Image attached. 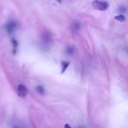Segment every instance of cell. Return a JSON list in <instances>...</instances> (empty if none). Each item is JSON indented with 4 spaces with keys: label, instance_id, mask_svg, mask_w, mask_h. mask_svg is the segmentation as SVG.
I'll return each instance as SVG.
<instances>
[{
    "label": "cell",
    "instance_id": "277c9868",
    "mask_svg": "<svg viewBox=\"0 0 128 128\" xmlns=\"http://www.w3.org/2000/svg\"><path fill=\"white\" fill-rule=\"evenodd\" d=\"M68 65H70V62H62V74H63L64 72L66 71L67 68H68Z\"/></svg>",
    "mask_w": 128,
    "mask_h": 128
},
{
    "label": "cell",
    "instance_id": "3957f363",
    "mask_svg": "<svg viewBox=\"0 0 128 128\" xmlns=\"http://www.w3.org/2000/svg\"><path fill=\"white\" fill-rule=\"evenodd\" d=\"M17 27V23L15 21H9L6 24V30L9 34H12V32H14L15 29Z\"/></svg>",
    "mask_w": 128,
    "mask_h": 128
},
{
    "label": "cell",
    "instance_id": "ba28073f",
    "mask_svg": "<svg viewBox=\"0 0 128 128\" xmlns=\"http://www.w3.org/2000/svg\"><path fill=\"white\" fill-rule=\"evenodd\" d=\"M66 52L68 55H72L74 54V48H71V46H70V48H68L66 50Z\"/></svg>",
    "mask_w": 128,
    "mask_h": 128
},
{
    "label": "cell",
    "instance_id": "7a4b0ae2",
    "mask_svg": "<svg viewBox=\"0 0 128 128\" xmlns=\"http://www.w3.org/2000/svg\"><path fill=\"white\" fill-rule=\"evenodd\" d=\"M17 92H18V95L20 98H25L27 95V89L26 88V86L20 84L17 88Z\"/></svg>",
    "mask_w": 128,
    "mask_h": 128
},
{
    "label": "cell",
    "instance_id": "6da1fadb",
    "mask_svg": "<svg viewBox=\"0 0 128 128\" xmlns=\"http://www.w3.org/2000/svg\"><path fill=\"white\" fill-rule=\"evenodd\" d=\"M92 6L95 9L98 11H105L109 8V3L104 1H94L92 3Z\"/></svg>",
    "mask_w": 128,
    "mask_h": 128
},
{
    "label": "cell",
    "instance_id": "5b68a950",
    "mask_svg": "<svg viewBox=\"0 0 128 128\" xmlns=\"http://www.w3.org/2000/svg\"><path fill=\"white\" fill-rule=\"evenodd\" d=\"M35 90H36V91L40 95H43L45 93V89L41 85H38L37 87L35 88Z\"/></svg>",
    "mask_w": 128,
    "mask_h": 128
},
{
    "label": "cell",
    "instance_id": "8992f818",
    "mask_svg": "<svg viewBox=\"0 0 128 128\" xmlns=\"http://www.w3.org/2000/svg\"><path fill=\"white\" fill-rule=\"evenodd\" d=\"M114 18H115L116 20H118V21H120V22H124V20H126V18H124V16L123 14L118 15V16H116Z\"/></svg>",
    "mask_w": 128,
    "mask_h": 128
},
{
    "label": "cell",
    "instance_id": "9c48e42d",
    "mask_svg": "<svg viewBox=\"0 0 128 128\" xmlns=\"http://www.w3.org/2000/svg\"><path fill=\"white\" fill-rule=\"evenodd\" d=\"M64 128H72L71 126H70V124H66L65 126H64Z\"/></svg>",
    "mask_w": 128,
    "mask_h": 128
},
{
    "label": "cell",
    "instance_id": "52a82bcc",
    "mask_svg": "<svg viewBox=\"0 0 128 128\" xmlns=\"http://www.w3.org/2000/svg\"><path fill=\"white\" fill-rule=\"evenodd\" d=\"M12 45H13V54H16L17 52V48H18V43H17V40H15L14 39L12 40Z\"/></svg>",
    "mask_w": 128,
    "mask_h": 128
}]
</instances>
